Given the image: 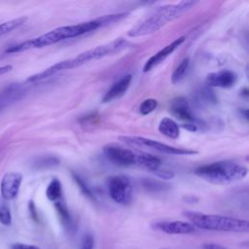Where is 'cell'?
<instances>
[{
  "mask_svg": "<svg viewBox=\"0 0 249 249\" xmlns=\"http://www.w3.org/2000/svg\"><path fill=\"white\" fill-rule=\"evenodd\" d=\"M102 24L98 18L80 22L72 25H65L54 28L47 33H44L38 37L23 41L21 43L13 45L8 47L4 52L5 53H21L24 51L32 50V49H40L47 46H51L53 44L58 43L65 39H71L75 37H79L90 31L96 30L101 27Z\"/></svg>",
  "mask_w": 249,
  "mask_h": 249,
  "instance_id": "6da1fadb",
  "label": "cell"
},
{
  "mask_svg": "<svg viewBox=\"0 0 249 249\" xmlns=\"http://www.w3.org/2000/svg\"><path fill=\"white\" fill-rule=\"evenodd\" d=\"M129 43L126 40L124 39H117L115 41H112L110 43L97 46L95 48H92L90 50H88L86 52L81 53L75 57L68 58L62 61H59L49 68L43 70L42 72H39L37 74L31 75L26 79V82L28 83H34V82H39L42 80H45L47 78H50L51 76L63 71L67 69H73L78 66H81L90 60H96L99 58H102L104 56L120 53L123 50H125L126 48L129 47Z\"/></svg>",
  "mask_w": 249,
  "mask_h": 249,
  "instance_id": "7a4b0ae2",
  "label": "cell"
},
{
  "mask_svg": "<svg viewBox=\"0 0 249 249\" xmlns=\"http://www.w3.org/2000/svg\"><path fill=\"white\" fill-rule=\"evenodd\" d=\"M196 4L195 1H180L176 4H168L156 9L150 16L136 23L128 32L129 37H139L152 34L168 22L178 18Z\"/></svg>",
  "mask_w": 249,
  "mask_h": 249,
  "instance_id": "3957f363",
  "label": "cell"
},
{
  "mask_svg": "<svg viewBox=\"0 0 249 249\" xmlns=\"http://www.w3.org/2000/svg\"><path fill=\"white\" fill-rule=\"evenodd\" d=\"M183 215L196 229L198 228L205 231L224 232L249 231V223L247 220L196 211H185L183 212Z\"/></svg>",
  "mask_w": 249,
  "mask_h": 249,
  "instance_id": "277c9868",
  "label": "cell"
},
{
  "mask_svg": "<svg viewBox=\"0 0 249 249\" xmlns=\"http://www.w3.org/2000/svg\"><path fill=\"white\" fill-rule=\"evenodd\" d=\"M248 173L246 166L231 160H219L201 165L195 174L213 184H230L242 180Z\"/></svg>",
  "mask_w": 249,
  "mask_h": 249,
  "instance_id": "5b68a950",
  "label": "cell"
},
{
  "mask_svg": "<svg viewBox=\"0 0 249 249\" xmlns=\"http://www.w3.org/2000/svg\"><path fill=\"white\" fill-rule=\"evenodd\" d=\"M119 140L124 142L128 146H133L137 148L149 149L152 151H156L161 154H168V155H194L196 154V151L184 149V148H177L165 143H161L150 138L142 137V136H120Z\"/></svg>",
  "mask_w": 249,
  "mask_h": 249,
  "instance_id": "8992f818",
  "label": "cell"
},
{
  "mask_svg": "<svg viewBox=\"0 0 249 249\" xmlns=\"http://www.w3.org/2000/svg\"><path fill=\"white\" fill-rule=\"evenodd\" d=\"M108 194L113 201L120 205H128L132 201L133 188L131 180L125 175H113L106 181Z\"/></svg>",
  "mask_w": 249,
  "mask_h": 249,
  "instance_id": "52a82bcc",
  "label": "cell"
},
{
  "mask_svg": "<svg viewBox=\"0 0 249 249\" xmlns=\"http://www.w3.org/2000/svg\"><path fill=\"white\" fill-rule=\"evenodd\" d=\"M103 153L108 160L119 166H130L136 164L137 153L115 143L104 145Z\"/></svg>",
  "mask_w": 249,
  "mask_h": 249,
  "instance_id": "ba28073f",
  "label": "cell"
},
{
  "mask_svg": "<svg viewBox=\"0 0 249 249\" xmlns=\"http://www.w3.org/2000/svg\"><path fill=\"white\" fill-rule=\"evenodd\" d=\"M152 228L166 234H190L196 231V228L190 222L179 220L158 221L152 224Z\"/></svg>",
  "mask_w": 249,
  "mask_h": 249,
  "instance_id": "9c48e42d",
  "label": "cell"
},
{
  "mask_svg": "<svg viewBox=\"0 0 249 249\" xmlns=\"http://www.w3.org/2000/svg\"><path fill=\"white\" fill-rule=\"evenodd\" d=\"M22 182V174L19 172H7L0 183L1 196L6 200L14 199L19 191Z\"/></svg>",
  "mask_w": 249,
  "mask_h": 249,
  "instance_id": "30bf717a",
  "label": "cell"
},
{
  "mask_svg": "<svg viewBox=\"0 0 249 249\" xmlns=\"http://www.w3.org/2000/svg\"><path fill=\"white\" fill-rule=\"evenodd\" d=\"M185 41V36L178 37L165 47H163L161 50H160L158 53L153 54L144 64L143 71L144 72H149L151 71L154 67L161 63L167 56H169L179 46H181Z\"/></svg>",
  "mask_w": 249,
  "mask_h": 249,
  "instance_id": "8fae6325",
  "label": "cell"
},
{
  "mask_svg": "<svg viewBox=\"0 0 249 249\" xmlns=\"http://www.w3.org/2000/svg\"><path fill=\"white\" fill-rule=\"evenodd\" d=\"M237 80V76L231 70H220L207 75L206 85L214 88H231Z\"/></svg>",
  "mask_w": 249,
  "mask_h": 249,
  "instance_id": "7c38bea8",
  "label": "cell"
},
{
  "mask_svg": "<svg viewBox=\"0 0 249 249\" xmlns=\"http://www.w3.org/2000/svg\"><path fill=\"white\" fill-rule=\"evenodd\" d=\"M170 112L178 119L196 124V118L193 116L189 102L184 96H178L171 101Z\"/></svg>",
  "mask_w": 249,
  "mask_h": 249,
  "instance_id": "4fadbf2b",
  "label": "cell"
},
{
  "mask_svg": "<svg viewBox=\"0 0 249 249\" xmlns=\"http://www.w3.org/2000/svg\"><path fill=\"white\" fill-rule=\"evenodd\" d=\"M132 81V76L130 74L124 75L120 78L117 82H115L112 87L108 89V91L104 94L102 98V102H110L118 97H121L127 90L130 83Z\"/></svg>",
  "mask_w": 249,
  "mask_h": 249,
  "instance_id": "5bb4252c",
  "label": "cell"
},
{
  "mask_svg": "<svg viewBox=\"0 0 249 249\" xmlns=\"http://www.w3.org/2000/svg\"><path fill=\"white\" fill-rule=\"evenodd\" d=\"M136 164L154 173L159 168H160L161 161H160V158H158L154 155L140 152V153H137Z\"/></svg>",
  "mask_w": 249,
  "mask_h": 249,
  "instance_id": "9a60e30c",
  "label": "cell"
},
{
  "mask_svg": "<svg viewBox=\"0 0 249 249\" xmlns=\"http://www.w3.org/2000/svg\"><path fill=\"white\" fill-rule=\"evenodd\" d=\"M158 129L161 134L171 139H176L180 135L179 125L170 118L161 119L159 124Z\"/></svg>",
  "mask_w": 249,
  "mask_h": 249,
  "instance_id": "2e32d148",
  "label": "cell"
},
{
  "mask_svg": "<svg viewBox=\"0 0 249 249\" xmlns=\"http://www.w3.org/2000/svg\"><path fill=\"white\" fill-rule=\"evenodd\" d=\"M46 196L49 200L53 202H56L58 200H61L62 197V185L60 181L57 178H53L51 182L49 183L47 190H46Z\"/></svg>",
  "mask_w": 249,
  "mask_h": 249,
  "instance_id": "e0dca14e",
  "label": "cell"
},
{
  "mask_svg": "<svg viewBox=\"0 0 249 249\" xmlns=\"http://www.w3.org/2000/svg\"><path fill=\"white\" fill-rule=\"evenodd\" d=\"M54 207L56 209V212H57L59 219H60L61 223L63 224L64 228L67 231H71L72 230V219H71V216L67 209L66 204L62 200H58V201L54 202Z\"/></svg>",
  "mask_w": 249,
  "mask_h": 249,
  "instance_id": "ac0fdd59",
  "label": "cell"
},
{
  "mask_svg": "<svg viewBox=\"0 0 249 249\" xmlns=\"http://www.w3.org/2000/svg\"><path fill=\"white\" fill-rule=\"evenodd\" d=\"M27 20V17H19L3 23H0V37L12 32L13 30L17 29L20 25H22Z\"/></svg>",
  "mask_w": 249,
  "mask_h": 249,
  "instance_id": "d6986e66",
  "label": "cell"
},
{
  "mask_svg": "<svg viewBox=\"0 0 249 249\" xmlns=\"http://www.w3.org/2000/svg\"><path fill=\"white\" fill-rule=\"evenodd\" d=\"M189 65H190V59L189 57H185L172 73V76H171L172 84H177L184 78L189 68Z\"/></svg>",
  "mask_w": 249,
  "mask_h": 249,
  "instance_id": "ffe728a7",
  "label": "cell"
},
{
  "mask_svg": "<svg viewBox=\"0 0 249 249\" xmlns=\"http://www.w3.org/2000/svg\"><path fill=\"white\" fill-rule=\"evenodd\" d=\"M158 107V101L154 98L145 99L139 106V112L142 115H148L152 113Z\"/></svg>",
  "mask_w": 249,
  "mask_h": 249,
  "instance_id": "44dd1931",
  "label": "cell"
},
{
  "mask_svg": "<svg viewBox=\"0 0 249 249\" xmlns=\"http://www.w3.org/2000/svg\"><path fill=\"white\" fill-rule=\"evenodd\" d=\"M143 186L147 190L150 191H162L165 189V184L158 181V180H151V179H144L143 180Z\"/></svg>",
  "mask_w": 249,
  "mask_h": 249,
  "instance_id": "7402d4cb",
  "label": "cell"
},
{
  "mask_svg": "<svg viewBox=\"0 0 249 249\" xmlns=\"http://www.w3.org/2000/svg\"><path fill=\"white\" fill-rule=\"evenodd\" d=\"M0 223L7 227L12 224V214L10 208L7 205L0 206Z\"/></svg>",
  "mask_w": 249,
  "mask_h": 249,
  "instance_id": "603a6c76",
  "label": "cell"
},
{
  "mask_svg": "<svg viewBox=\"0 0 249 249\" xmlns=\"http://www.w3.org/2000/svg\"><path fill=\"white\" fill-rule=\"evenodd\" d=\"M72 175H73V178H74V180H75V182L77 183V185H78V187L80 188V190H81V192L85 195V196H87L88 197H89V198H94L93 197V196H92V193H91V191L89 190V188L87 186V184L84 182V180L79 176V175H77L76 173H72Z\"/></svg>",
  "mask_w": 249,
  "mask_h": 249,
  "instance_id": "cb8c5ba5",
  "label": "cell"
},
{
  "mask_svg": "<svg viewBox=\"0 0 249 249\" xmlns=\"http://www.w3.org/2000/svg\"><path fill=\"white\" fill-rule=\"evenodd\" d=\"M59 160L56 158L53 157H47V158H41L36 162V165L39 167H52L57 165Z\"/></svg>",
  "mask_w": 249,
  "mask_h": 249,
  "instance_id": "d4e9b609",
  "label": "cell"
},
{
  "mask_svg": "<svg viewBox=\"0 0 249 249\" xmlns=\"http://www.w3.org/2000/svg\"><path fill=\"white\" fill-rule=\"evenodd\" d=\"M94 248V238L91 234L87 233L84 235L80 249H93Z\"/></svg>",
  "mask_w": 249,
  "mask_h": 249,
  "instance_id": "484cf974",
  "label": "cell"
},
{
  "mask_svg": "<svg viewBox=\"0 0 249 249\" xmlns=\"http://www.w3.org/2000/svg\"><path fill=\"white\" fill-rule=\"evenodd\" d=\"M155 175H157L158 177L161 178V179H172L174 177V172L169 170V169H164V168H159L156 172H154Z\"/></svg>",
  "mask_w": 249,
  "mask_h": 249,
  "instance_id": "4316f807",
  "label": "cell"
},
{
  "mask_svg": "<svg viewBox=\"0 0 249 249\" xmlns=\"http://www.w3.org/2000/svg\"><path fill=\"white\" fill-rule=\"evenodd\" d=\"M10 249H40L38 246L33 244H27L22 242H15L11 244Z\"/></svg>",
  "mask_w": 249,
  "mask_h": 249,
  "instance_id": "83f0119b",
  "label": "cell"
},
{
  "mask_svg": "<svg viewBox=\"0 0 249 249\" xmlns=\"http://www.w3.org/2000/svg\"><path fill=\"white\" fill-rule=\"evenodd\" d=\"M28 210H29V213H30L31 218H32L35 222H38V214H37V210H36L35 204L33 203V201H32V200H30V201H29V203H28Z\"/></svg>",
  "mask_w": 249,
  "mask_h": 249,
  "instance_id": "f1b7e54d",
  "label": "cell"
},
{
  "mask_svg": "<svg viewBox=\"0 0 249 249\" xmlns=\"http://www.w3.org/2000/svg\"><path fill=\"white\" fill-rule=\"evenodd\" d=\"M202 248L203 249H228L220 244L217 243H212V242H207V243H203L202 244Z\"/></svg>",
  "mask_w": 249,
  "mask_h": 249,
  "instance_id": "f546056e",
  "label": "cell"
},
{
  "mask_svg": "<svg viewBox=\"0 0 249 249\" xmlns=\"http://www.w3.org/2000/svg\"><path fill=\"white\" fill-rule=\"evenodd\" d=\"M197 124H195V123H188V124H183V127L187 130H190V131H196L197 129Z\"/></svg>",
  "mask_w": 249,
  "mask_h": 249,
  "instance_id": "4dcf8cb0",
  "label": "cell"
},
{
  "mask_svg": "<svg viewBox=\"0 0 249 249\" xmlns=\"http://www.w3.org/2000/svg\"><path fill=\"white\" fill-rule=\"evenodd\" d=\"M11 70H13V66L10 64H6V65H2L0 66V76L3 74H6L8 72H10Z\"/></svg>",
  "mask_w": 249,
  "mask_h": 249,
  "instance_id": "1f68e13d",
  "label": "cell"
},
{
  "mask_svg": "<svg viewBox=\"0 0 249 249\" xmlns=\"http://www.w3.org/2000/svg\"><path fill=\"white\" fill-rule=\"evenodd\" d=\"M159 249H167V248H159Z\"/></svg>",
  "mask_w": 249,
  "mask_h": 249,
  "instance_id": "d6a6232c",
  "label": "cell"
}]
</instances>
